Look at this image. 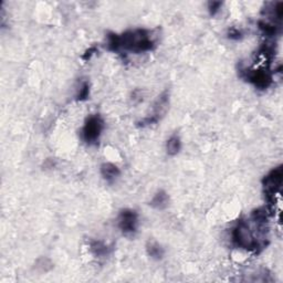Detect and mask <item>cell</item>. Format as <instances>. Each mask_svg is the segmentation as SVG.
I'll list each match as a JSON object with an SVG mask.
<instances>
[{"instance_id": "obj_1", "label": "cell", "mask_w": 283, "mask_h": 283, "mask_svg": "<svg viewBox=\"0 0 283 283\" xmlns=\"http://www.w3.org/2000/svg\"><path fill=\"white\" fill-rule=\"evenodd\" d=\"M106 39H108L106 42L108 50L115 53L121 51L134 54L150 52L157 45V38L153 30L142 28L128 30L121 34L109 32Z\"/></svg>"}, {"instance_id": "obj_2", "label": "cell", "mask_w": 283, "mask_h": 283, "mask_svg": "<svg viewBox=\"0 0 283 283\" xmlns=\"http://www.w3.org/2000/svg\"><path fill=\"white\" fill-rule=\"evenodd\" d=\"M231 241L235 247L246 251L257 252L258 254L262 249H265V247L258 239L256 232L252 230L249 220L246 219L237 221L236 226L231 231Z\"/></svg>"}, {"instance_id": "obj_3", "label": "cell", "mask_w": 283, "mask_h": 283, "mask_svg": "<svg viewBox=\"0 0 283 283\" xmlns=\"http://www.w3.org/2000/svg\"><path fill=\"white\" fill-rule=\"evenodd\" d=\"M283 181V167L279 165L278 167L271 169L264 179H262V188H264L265 198L267 200V209L272 214L275 210L276 196L280 194Z\"/></svg>"}, {"instance_id": "obj_4", "label": "cell", "mask_w": 283, "mask_h": 283, "mask_svg": "<svg viewBox=\"0 0 283 283\" xmlns=\"http://www.w3.org/2000/svg\"><path fill=\"white\" fill-rule=\"evenodd\" d=\"M239 75L246 82L251 83L256 89L261 91L269 89L274 83V73L268 67L259 69L241 67L239 68Z\"/></svg>"}, {"instance_id": "obj_5", "label": "cell", "mask_w": 283, "mask_h": 283, "mask_svg": "<svg viewBox=\"0 0 283 283\" xmlns=\"http://www.w3.org/2000/svg\"><path fill=\"white\" fill-rule=\"evenodd\" d=\"M104 130V121L100 114H92L87 118L82 130L81 138L89 146H95L99 144L101 135Z\"/></svg>"}, {"instance_id": "obj_6", "label": "cell", "mask_w": 283, "mask_h": 283, "mask_svg": "<svg viewBox=\"0 0 283 283\" xmlns=\"http://www.w3.org/2000/svg\"><path fill=\"white\" fill-rule=\"evenodd\" d=\"M168 105H169V92L166 90L159 95L157 100L155 101V103L153 105V110H151V114L146 116L144 119H142L140 122H138V126H140V128H146V126L158 123L159 121L163 119V116L166 114V112H167Z\"/></svg>"}, {"instance_id": "obj_7", "label": "cell", "mask_w": 283, "mask_h": 283, "mask_svg": "<svg viewBox=\"0 0 283 283\" xmlns=\"http://www.w3.org/2000/svg\"><path fill=\"white\" fill-rule=\"evenodd\" d=\"M139 220L138 211L125 208L120 211L118 217V227L125 237H134L139 229Z\"/></svg>"}, {"instance_id": "obj_8", "label": "cell", "mask_w": 283, "mask_h": 283, "mask_svg": "<svg viewBox=\"0 0 283 283\" xmlns=\"http://www.w3.org/2000/svg\"><path fill=\"white\" fill-rule=\"evenodd\" d=\"M100 173L106 183L113 184L121 176V169L113 163H103L100 167Z\"/></svg>"}, {"instance_id": "obj_9", "label": "cell", "mask_w": 283, "mask_h": 283, "mask_svg": "<svg viewBox=\"0 0 283 283\" xmlns=\"http://www.w3.org/2000/svg\"><path fill=\"white\" fill-rule=\"evenodd\" d=\"M149 206L156 210H164L169 206V196L164 189H159L155 193L149 201Z\"/></svg>"}, {"instance_id": "obj_10", "label": "cell", "mask_w": 283, "mask_h": 283, "mask_svg": "<svg viewBox=\"0 0 283 283\" xmlns=\"http://www.w3.org/2000/svg\"><path fill=\"white\" fill-rule=\"evenodd\" d=\"M111 248L108 244L102 240H91L90 241V251L95 258H105L111 254Z\"/></svg>"}, {"instance_id": "obj_11", "label": "cell", "mask_w": 283, "mask_h": 283, "mask_svg": "<svg viewBox=\"0 0 283 283\" xmlns=\"http://www.w3.org/2000/svg\"><path fill=\"white\" fill-rule=\"evenodd\" d=\"M258 28L260 31L264 33L268 39L276 38L281 32V26L276 23H272L270 21H266V20H259L258 21Z\"/></svg>"}, {"instance_id": "obj_12", "label": "cell", "mask_w": 283, "mask_h": 283, "mask_svg": "<svg viewBox=\"0 0 283 283\" xmlns=\"http://www.w3.org/2000/svg\"><path fill=\"white\" fill-rule=\"evenodd\" d=\"M146 252L154 260H161L165 256V249L156 240H148L146 244Z\"/></svg>"}, {"instance_id": "obj_13", "label": "cell", "mask_w": 283, "mask_h": 283, "mask_svg": "<svg viewBox=\"0 0 283 283\" xmlns=\"http://www.w3.org/2000/svg\"><path fill=\"white\" fill-rule=\"evenodd\" d=\"M181 149V141L177 134L171 135L166 142V153L168 156H176Z\"/></svg>"}, {"instance_id": "obj_14", "label": "cell", "mask_w": 283, "mask_h": 283, "mask_svg": "<svg viewBox=\"0 0 283 283\" xmlns=\"http://www.w3.org/2000/svg\"><path fill=\"white\" fill-rule=\"evenodd\" d=\"M90 97V83L88 81H84L81 84L80 89L78 90V93L75 94V100L78 102H83V101H87Z\"/></svg>"}, {"instance_id": "obj_15", "label": "cell", "mask_w": 283, "mask_h": 283, "mask_svg": "<svg viewBox=\"0 0 283 283\" xmlns=\"http://www.w3.org/2000/svg\"><path fill=\"white\" fill-rule=\"evenodd\" d=\"M222 4L224 2L221 1H209L207 9H208V12L210 14V17H216L217 14L220 12V10L222 8Z\"/></svg>"}, {"instance_id": "obj_16", "label": "cell", "mask_w": 283, "mask_h": 283, "mask_svg": "<svg viewBox=\"0 0 283 283\" xmlns=\"http://www.w3.org/2000/svg\"><path fill=\"white\" fill-rule=\"evenodd\" d=\"M227 35H228V39L234 40V41H239L242 38H244V32L241 31L240 29L238 28H230L227 32Z\"/></svg>"}, {"instance_id": "obj_17", "label": "cell", "mask_w": 283, "mask_h": 283, "mask_svg": "<svg viewBox=\"0 0 283 283\" xmlns=\"http://www.w3.org/2000/svg\"><path fill=\"white\" fill-rule=\"evenodd\" d=\"M98 52H99L98 47H95V45H92V47H90L89 49L85 50V52L82 54V57H81V59H82L83 61H90L91 58H92L94 54H97Z\"/></svg>"}]
</instances>
